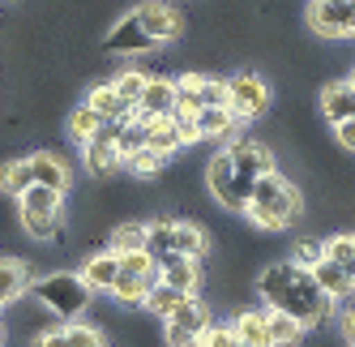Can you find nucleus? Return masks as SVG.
Segmentation results:
<instances>
[{"instance_id":"nucleus-1","label":"nucleus","mask_w":355,"mask_h":347,"mask_svg":"<svg viewBox=\"0 0 355 347\" xmlns=\"http://www.w3.org/2000/svg\"><path fill=\"white\" fill-rule=\"evenodd\" d=\"M252 291H257V301L266 309H278V313H291L295 321H304L309 330H321L329 326V317H334V301L317 287L313 270L295 266L291 257L283 262H266L257 270V279H252Z\"/></svg>"},{"instance_id":"nucleus-2","label":"nucleus","mask_w":355,"mask_h":347,"mask_svg":"<svg viewBox=\"0 0 355 347\" xmlns=\"http://www.w3.org/2000/svg\"><path fill=\"white\" fill-rule=\"evenodd\" d=\"M304 214H309L304 189H295L283 171H270V176L252 180V202L244 210V223H252L257 232H287Z\"/></svg>"},{"instance_id":"nucleus-3","label":"nucleus","mask_w":355,"mask_h":347,"mask_svg":"<svg viewBox=\"0 0 355 347\" xmlns=\"http://www.w3.org/2000/svg\"><path fill=\"white\" fill-rule=\"evenodd\" d=\"M31 301H35L39 309H47L56 321H78V317L90 313L94 291H90V283L78 275V270L52 266V270H43V275L31 283Z\"/></svg>"},{"instance_id":"nucleus-4","label":"nucleus","mask_w":355,"mask_h":347,"mask_svg":"<svg viewBox=\"0 0 355 347\" xmlns=\"http://www.w3.org/2000/svg\"><path fill=\"white\" fill-rule=\"evenodd\" d=\"M206 193H210V202L223 210V214H244L248 202H252V176H244V171H236V163L227 159V151L210 155L206 163Z\"/></svg>"},{"instance_id":"nucleus-5","label":"nucleus","mask_w":355,"mask_h":347,"mask_svg":"<svg viewBox=\"0 0 355 347\" xmlns=\"http://www.w3.org/2000/svg\"><path fill=\"white\" fill-rule=\"evenodd\" d=\"M227 108L236 112L240 125H252V120H261L274 108V86L257 69H236V73H227Z\"/></svg>"},{"instance_id":"nucleus-6","label":"nucleus","mask_w":355,"mask_h":347,"mask_svg":"<svg viewBox=\"0 0 355 347\" xmlns=\"http://www.w3.org/2000/svg\"><path fill=\"white\" fill-rule=\"evenodd\" d=\"M304 31L313 39H325V43L355 39V0H309Z\"/></svg>"},{"instance_id":"nucleus-7","label":"nucleus","mask_w":355,"mask_h":347,"mask_svg":"<svg viewBox=\"0 0 355 347\" xmlns=\"http://www.w3.org/2000/svg\"><path fill=\"white\" fill-rule=\"evenodd\" d=\"M175 86H180V94H175L180 116H197L201 108H227V78H214L206 69H184Z\"/></svg>"},{"instance_id":"nucleus-8","label":"nucleus","mask_w":355,"mask_h":347,"mask_svg":"<svg viewBox=\"0 0 355 347\" xmlns=\"http://www.w3.org/2000/svg\"><path fill=\"white\" fill-rule=\"evenodd\" d=\"M98 52L103 56H120V60H137V56H150L159 52V43L146 35V26L137 22V13H120L112 26L103 31V43H98Z\"/></svg>"},{"instance_id":"nucleus-9","label":"nucleus","mask_w":355,"mask_h":347,"mask_svg":"<svg viewBox=\"0 0 355 347\" xmlns=\"http://www.w3.org/2000/svg\"><path fill=\"white\" fill-rule=\"evenodd\" d=\"M137 22L146 26V35L159 47H171L184 39V13L171 5V0H137Z\"/></svg>"},{"instance_id":"nucleus-10","label":"nucleus","mask_w":355,"mask_h":347,"mask_svg":"<svg viewBox=\"0 0 355 347\" xmlns=\"http://www.w3.org/2000/svg\"><path fill=\"white\" fill-rule=\"evenodd\" d=\"M82 167L86 176L98 185V180H112L124 171V155H120V142H116V125H103V133H98L94 142L82 146Z\"/></svg>"},{"instance_id":"nucleus-11","label":"nucleus","mask_w":355,"mask_h":347,"mask_svg":"<svg viewBox=\"0 0 355 347\" xmlns=\"http://www.w3.org/2000/svg\"><path fill=\"white\" fill-rule=\"evenodd\" d=\"M159 283L184 291V296H201L210 283L206 266H201V257H189V253H163L159 257Z\"/></svg>"},{"instance_id":"nucleus-12","label":"nucleus","mask_w":355,"mask_h":347,"mask_svg":"<svg viewBox=\"0 0 355 347\" xmlns=\"http://www.w3.org/2000/svg\"><path fill=\"white\" fill-rule=\"evenodd\" d=\"M227 159L236 163V171H244V176H270V171H278V155H274V146L261 142V137H232L223 146Z\"/></svg>"},{"instance_id":"nucleus-13","label":"nucleus","mask_w":355,"mask_h":347,"mask_svg":"<svg viewBox=\"0 0 355 347\" xmlns=\"http://www.w3.org/2000/svg\"><path fill=\"white\" fill-rule=\"evenodd\" d=\"M317 116L325 120L329 129L343 125V120H355V86L347 78H329L317 90Z\"/></svg>"},{"instance_id":"nucleus-14","label":"nucleus","mask_w":355,"mask_h":347,"mask_svg":"<svg viewBox=\"0 0 355 347\" xmlns=\"http://www.w3.org/2000/svg\"><path fill=\"white\" fill-rule=\"evenodd\" d=\"M26 163H31V180L35 185H47V189L64 193V197L73 193V163L60 159L56 151H31Z\"/></svg>"},{"instance_id":"nucleus-15","label":"nucleus","mask_w":355,"mask_h":347,"mask_svg":"<svg viewBox=\"0 0 355 347\" xmlns=\"http://www.w3.org/2000/svg\"><path fill=\"white\" fill-rule=\"evenodd\" d=\"M31 283H35V270H31L26 257L0 253V313H5L9 305H17V301H26Z\"/></svg>"},{"instance_id":"nucleus-16","label":"nucleus","mask_w":355,"mask_h":347,"mask_svg":"<svg viewBox=\"0 0 355 347\" xmlns=\"http://www.w3.org/2000/svg\"><path fill=\"white\" fill-rule=\"evenodd\" d=\"M175 94H180V86H175V78H167V73H150V82L137 99V116L141 120H159V116H171L175 112Z\"/></svg>"},{"instance_id":"nucleus-17","label":"nucleus","mask_w":355,"mask_h":347,"mask_svg":"<svg viewBox=\"0 0 355 347\" xmlns=\"http://www.w3.org/2000/svg\"><path fill=\"white\" fill-rule=\"evenodd\" d=\"M78 275L90 283L94 296H107L112 283L120 279V253L116 249H94V253H86L82 266H78Z\"/></svg>"},{"instance_id":"nucleus-18","label":"nucleus","mask_w":355,"mask_h":347,"mask_svg":"<svg viewBox=\"0 0 355 347\" xmlns=\"http://www.w3.org/2000/svg\"><path fill=\"white\" fill-rule=\"evenodd\" d=\"M82 103H86V108H94L103 125H120V120H129V116L137 112L133 103H124V99H120V90H116L112 82H94V86L82 94Z\"/></svg>"},{"instance_id":"nucleus-19","label":"nucleus","mask_w":355,"mask_h":347,"mask_svg":"<svg viewBox=\"0 0 355 347\" xmlns=\"http://www.w3.org/2000/svg\"><path fill=\"white\" fill-rule=\"evenodd\" d=\"M232 330L248 347H270V309L266 305H244V309H236Z\"/></svg>"},{"instance_id":"nucleus-20","label":"nucleus","mask_w":355,"mask_h":347,"mask_svg":"<svg viewBox=\"0 0 355 347\" xmlns=\"http://www.w3.org/2000/svg\"><path fill=\"white\" fill-rule=\"evenodd\" d=\"M193 120H197V137L201 142H223L227 146V142L240 133V120H236L232 108H201Z\"/></svg>"},{"instance_id":"nucleus-21","label":"nucleus","mask_w":355,"mask_h":347,"mask_svg":"<svg viewBox=\"0 0 355 347\" xmlns=\"http://www.w3.org/2000/svg\"><path fill=\"white\" fill-rule=\"evenodd\" d=\"M69 210V197L56 193V189H47V185H31L26 193L17 197V219H43V214H64Z\"/></svg>"},{"instance_id":"nucleus-22","label":"nucleus","mask_w":355,"mask_h":347,"mask_svg":"<svg viewBox=\"0 0 355 347\" xmlns=\"http://www.w3.org/2000/svg\"><path fill=\"white\" fill-rule=\"evenodd\" d=\"M64 137L73 142V146H86V142H94L98 133H103V120H98V112L94 108H86V103H73V108H64Z\"/></svg>"},{"instance_id":"nucleus-23","label":"nucleus","mask_w":355,"mask_h":347,"mask_svg":"<svg viewBox=\"0 0 355 347\" xmlns=\"http://www.w3.org/2000/svg\"><path fill=\"white\" fill-rule=\"evenodd\" d=\"M150 291H155V279H133V275H124V270H120V279L112 283L107 301H112L116 309L141 313V309H146V296H150Z\"/></svg>"},{"instance_id":"nucleus-24","label":"nucleus","mask_w":355,"mask_h":347,"mask_svg":"<svg viewBox=\"0 0 355 347\" xmlns=\"http://www.w3.org/2000/svg\"><path fill=\"white\" fill-rule=\"evenodd\" d=\"M167 321H171V326H180V330H189V335H197V339H201V335H206V330L214 326L218 317H214L210 301H201V296H189V301H184L180 309H175Z\"/></svg>"},{"instance_id":"nucleus-25","label":"nucleus","mask_w":355,"mask_h":347,"mask_svg":"<svg viewBox=\"0 0 355 347\" xmlns=\"http://www.w3.org/2000/svg\"><path fill=\"white\" fill-rule=\"evenodd\" d=\"M146 146L163 151L167 159H180V151H189L184 137H180V125L175 116H159V120H146Z\"/></svg>"},{"instance_id":"nucleus-26","label":"nucleus","mask_w":355,"mask_h":347,"mask_svg":"<svg viewBox=\"0 0 355 347\" xmlns=\"http://www.w3.org/2000/svg\"><path fill=\"white\" fill-rule=\"evenodd\" d=\"M313 279H317V287H321L334 305H338V301H351V296H355V283L347 279V270H343L338 262H329V257H325L321 266H313Z\"/></svg>"},{"instance_id":"nucleus-27","label":"nucleus","mask_w":355,"mask_h":347,"mask_svg":"<svg viewBox=\"0 0 355 347\" xmlns=\"http://www.w3.org/2000/svg\"><path fill=\"white\" fill-rule=\"evenodd\" d=\"M167 167H171V159L163 151H155V146H141V151H133L129 159H124V171L137 176V180H155V176H163Z\"/></svg>"},{"instance_id":"nucleus-28","label":"nucleus","mask_w":355,"mask_h":347,"mask_svg":"<svg viewBox=\"0 0 355 347\" xmlns=\"http://www.w3.org/2000/svg\"><path fill=\"white\" fill-rule=\"evenodd\" d=\"M107 249H116L120 257L133 253V249H146V223H141V219H120V223H112Z\"/></svg>"},{"instance_id":"nucleus-29","label":"nucleus","mask_w":355,"mask_h":347,"mask_svg":"<svg viewBox=\"0 0 355 347\" xmlns=\"http://www.w3.org/2000/svg\"><path fill=\"white\" fill-rule=\"evenodd\" d=\"M304 335H309V326H304V321H295L291 313L270 309V347H300Z\"/></svg>"},{"instance_id":"nucleus-30","label":"nucleus","mask_w":355,"mask_h":347,"mask_svg":"<svg viewBox=\"0 0 355 347\" xmlns=\"http://www.w3.org/2000/svg\"><path fill=\"white\" fill-rule=\"evenodd\" d=\"M184 301H189L184 291H175V287H167V283H155V291L146 296V309H141V313H146V317H155V321H167Z\"/></svg>"},{"instance_id":"nucleus-31","label":"nucleus","mask_w":355,"mask_h":347,"mask_svg":"<svg viewBox=\"0 0 355 347\" xmlns=\"http://www.w3.org/2000/svg\"><path fill=\"white\" fill-rule=\"evenodd\" d=\"M31 185H35V180H31V163H26V155L0 163V193H5V197H13V202H17V197L26 193Z\"/></svg>"},{"instance_id":"nucleus-32","label":"nucleus","mask_w":355,"mask_h":347,"mask_svg":"<svg viewBox=\"0 0 355 347\" xmlns=\"http://www.w3.org/2000/svg\"><path fill=\"white\" fill-rule=\"evenodd\" d=\"M64 343L69 347H112V335L94 321L78 317V321H64Z\"/></svg>"},{"instance_id":"nucleus-33","label":"nucleus","mask_w":355,"mask_h":347,"mask_svg":"<svg viewBox=\"0 0 355 347\" xmlns=\"http://www.w3.org/2000/svg\"><path fill=\"white\" fill-rule=\"evenodd\" d=\"M291 262L304 266V270H313L325 262V236H295L291 240Z\"/></svg>"},{"instance_id":"nucleus-34","label":"nucleus","mask_w":355,"mask_h":347,"mask_svg":"<svg viewBox=\"0 0 355 347\" xmlns=\"http://www.w3.org/2000/svg\"><path fill=\"white\" fill-rule=\"evenodd\" d=\"M146 82H150V69H137V65H133V69H120L112 86L120 90V99H124V103H133V108H137V99H141Z\"/></svg>"},{"instance_id":"nucleus-35","label":"nucleus","mask_w":355,"mask_h":347,"mask_svg":"<svg viewBox=\"0 0 355 347\" xmlns=\"http://www.w3.org/2000/svg\"><path fill=\"white\" fill-rule=\"evenodd\" d=\"M120 270H124V275H133V279H155V283H159V257L150 253V249L124 253V257H120Z\"/></svg>"},{"instance_id":"nucleus-36","label":"nucleus","mask_w":355,"mask_h":347,"mask_svg":"<svg viewBox=\"0 0 355 347\" xmlns=\"http://www.w3.org/2000/svg\"><path fill=\"white\" fill-rule=\"evenodd\" d=\"M201 343H206V347H236L240 339H236V330H232V321H214V326L201 335Z\"/></svg>"},{"instance_id":"nucleus-37","label":"nucleus","mask_w":355,"mask_h":347,"mask_svg":"<svg viewBox=\"0 0 355 347\" xmlns=\"http://www.w3.org/2000/svg\"><path fill=\"white\" fill-rule=\"evenodd\" d=\"M329 133H334V146L343 155H355V120H343V125H334Z\"/></svg>"},{"instance_id":"nucleus-38","label":"nucleus","mask_w":355,"mask_h":347,"mask_svg":"<svg viewBox=\"0 0 355 347\" xmlns=\"http://www.w3.org/2000/svg\"><path fill=\"white\" fill-rule=\"evenodd\" d=\"M31 347H69V343H64V321H56V326H47L43 335H35Z\"/></svg>"},{"instance_id":"nucleus-39","label":"nucleus","mask_w":355,"mask_h":347,"mask_svg":"<svg viewBox=\"0 0 355 347\" xmlns=\"http://www.w3.org/2000/svg\"><path fill=\"white\" fill-rule=\"evenodd\" d=\"M338 339H343L347 347H355V305H347V309L338 313Z\"/></svg>"},{"instance_id":"nucleus-40","label":"nucleus","mask_w":355,"mask_h":347,"mask_svg":"<svg viewBox=\"0 0 355 347\" xmlns=\"http://www.w3.org/2000/svg\"><path fill=\"white\" fill-rule=\"evenodd\" d=\"M0 347H9V335H5V321H0Z\"/></svg>"},{"instance_id":"nucleus-41","label":"nucleus","mask_w":355,"mask_h":347,"mask_svg":"<svg viewBox=\"0 0 355 347\" xmlns=\"http://www.w3.org/2000/svg\"><path fill=\"white\" fill-rule=\"evenodd\" d=\"M347 82H351V86H355V65H351V69H347Z\"/></svg>"},{"instance_id":"nucleus-42","label":"nucleus","mask_w":355,"mask_h":347,"mask_svg":"<svg viewBox=\"0 0 355 347\" xmlns=\"http://www.w3.org/2000/svg\"><path fill=\"white\" fill-rule=\"evenodd\" d=\"M189 347H206V343H201V339H193V343H189Z\"/></svg>"}]
</instances>
